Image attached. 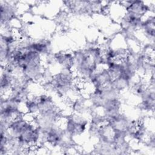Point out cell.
Here are the masks:
<instances>
[{
    "instance_id": "6da1fadb",
    "label": "cell",
    "mask_w": 155,
    "mask_h": 155,
    "mask_svg": "<svg viewBox=\"0 0 155 155\" xmlns=\"http://www.w3.org/2000/svg\"><path fill=\"white\" fill-rule=\"evenodd\" d=\"M88 122L80 116L71 115L65 117V130L72 137L82 134L87 128Z\"/></svg>"
},
{
    "instance_id": "7a4b0ae2",
    "label": "cell",
    "mask_w": 155,
    "mask_h": 155,
    "mask_svg": "<svg viewBox=\"0 0 155 155\" xmlns=\"http://www.w3.org/2000/svg\"><path fill=\"white\" fill-rule=\"evenodd\" d=\"M1 23L7 25L15 19L16 15V7L12 2L1 1Z\"/></svg>"
}]
</instances>
